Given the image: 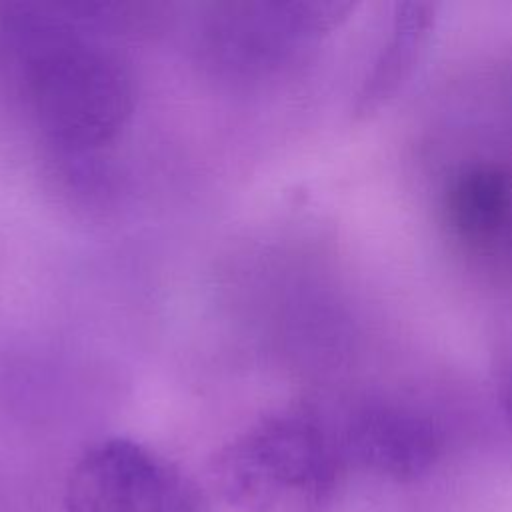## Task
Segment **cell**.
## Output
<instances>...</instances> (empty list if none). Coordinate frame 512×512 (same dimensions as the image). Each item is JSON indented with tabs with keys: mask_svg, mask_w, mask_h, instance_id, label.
I'll use <instances>...</instances> for the list:
<instances>
[{
	"mask_svg": "<svg viewBox=\"0 0 512 512\" xmlns=\"http://www.w3.org/2000/svg\"><path fill=\"white\" fill-rule=\"evenodd\" d=\"M82 16L20 6L0 22L36 128L68 154L110 144L134 110L128 66L86 34Z\"/></svg>",
	"mask_w": 512,
	"mask_h": 512,
	"instance_id": "6da1fadb",
	"label": "cell"
},
{
	"mask_svg": "<svg viewBox=\"0 0 512 512\" xmlns=\"http://www.w3.org/2000/svg\"><path fill=\"white\" fill-rule=\"evenodd\" d=\"M346 460L334 430L308 410L262 416L214 460L222 498L240 512H326Z\"/></svg>",
	"mask_w": 512,
	"mask_h": 512,
	"instance_id": "7a4b0ae2",
	"label": "cell"
},
{
	"mask_svg": "<svg viewBox=\"0 0 512 512\" xmlns=\"http://www.w3.org/2000/svg\"><path fill=\"white\" fill-rule=\"evenodd\" d=\"M68 512H208L200 486L176 464L130 438H104L74 462Z\"/></svg>",
	"mask_w": 512,
	"mask_h": 512,
	"instance_id": "3957f363",
	"label": "cell"
},
{
	"mask_svg": "<svg viewBox=\"0 0 512 512\" xmlns=\"http://www.w3.org/2000/svg\"><path fill=\"white\" fill-rule=\"evenodd\" d=\"M334 434L346 462L400 482L426 474L442 450L440 432L426 414L390 400L352 406Z\"/></svg>",
	"mask_w": 512,
	"mask_h": 512,
	"instance_id": "277c9868",
	"label": "cell"
},
{
	"mask_svg": "<svg viewBox=\"0 0 512 512\" xmlns=\"http://www.w3.org/2000/svg\"><path fill=\"white\" fill-rule=\"evenodd\" d=\"M340 2H260L216 18V50L232 64L266 68L316 44L346 18Z\"/></svg>",
	"mask_w": 512,
	"mask_h": 512,
	"instance_id": "5b68a950",
	"label": "cell"
},
{
	"mask_svg": "<svg viewBox=\"0 0 512 512\" xmlns=\"http://www.w3.org/2000/svg\"><path fill=\"white\" fill-rule=\"evenodd\" d=\"M438 22V6L426 0L396 2L388 28L354 94V118H368L394 100L426 58Z\"/></svg>",
	"mask_w": 512,
	"mask_h": 512,
	"instance_id": "8992f818",
	"label": "cell"
},
{
	"mask_svg": "<svg viewBox=\"0 0 512 512\" xmlns=\"http://www.w3.org/2000/svg\"><path fill=\"white\" fill-rule=\"evenodd\" d=\"M442 208L458 240L474 248L492 246L512 226V172L496 162L462 168L448 182Z\"/></svg>",
	"mask_w": 512,
	"mask_h": 512,
	"instance_id": "52a82bcc",
	"label": "cell"
},
{
	"mask_svg": "<svg viewBox=\"0 0 512 512\" xmlns=\"http://www.w3.org/2000/svg\"><path fill=\"white\" fill-rule=\"evenodd\" d=\"M498 398L502 404V412L512 426V348L502 356L498 368Z\"/></svg>",
	"mask_w": 512,
	"mask_h": 512,
	"instance_id": "ba28073f",
	"label": "cell"
}]
</instances>
